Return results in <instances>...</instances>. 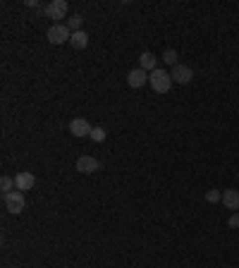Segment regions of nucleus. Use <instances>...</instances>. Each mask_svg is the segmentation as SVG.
I'll list each match as a JSON object with an SVG mask.
<instances>
[{
  "label": "nucleus",
  "instance_id": "obj_6",
  "mask_svg": "<svg viewBox=\"0 0 239 268\" xmlns=\"http://www.w3.org/2000/svg\"><path fill=\"white\" fill-rule=\"evenodd\" d=\"M170 77H173L175 84H189V81L194 79V69L186 65H175L173 72H170Z\"/></svg>",
  "mask_w": 239,
  "mask_h": 268
},
{
  "label": "nucleus",
  "instance_id": "obj_5",
  "mask_svg": "<svg viewBox=\"0 0 239 268\" xmlns=\"http://www.w3.org/2000/svg\"><path fill=\"white\" fill-rule=\"evenodd\" d=\"M91 122L86 120V118H74V120L69 122V132L72 136H91Z\"/></svg>",
  "mask_w": 239,
  "mask_h": 268
},
{
  "label": "nucleus",
  "instance_id": "obj_2",
  "mask_svg": "<svg viewBox=\"0 0 239 268\" xmlns=\"http://www.w3.org/2000/svg\"><path fill=\"white\" fill-rule=\"evenodd\" d=\"M2 203H5V211H10V213H22L24 211V206H27V199H24V192H19V189H14V192H7V194H2Z\"/></svg>",
  "mask_w": 239,
  "mask_h": 268
},
{
  "label": "nucleus",
  "instance_id": "obj_12",
  "mask_svg": "<svg viewBox=\"0 0 239 268\" xmlns=\"http://www.w3.org/2000/svg\"><path fill=\"white\" fill-rule=\"evenodd\" d=\"M69 43H72V46H74V48H86V46H89V34H86V31H84V29H81V31H74V34H72V39H69Z\"/></svg>",
  "mask_w": 239,
  "mask_h": 268
},
{
  "label": "nucleus",
  "instance_id": "obj_9",
  "mask_svg": "<svg viewBox=\"0 0 239 268\" xmlns=\"http://www.w3.org/2000/svg\"><path fill=\"white\" fill-rule=\"evenodd\" d=\"M14 185H17L19 192H29L36 185V177H34V173H17L14 175Z\"/></svg>",
  "mask_w": 239,
  "mask_h": 268
},
{
  "label": "nucleus",
  "instance_id": "obj_1",
  "mask_svg": "<svg viewBox=\"0 0 239 268\" xmlns=\"http://www.w3.org/2000/svg\"><path fill=\"white\" fill-rule=\"evenodd\" d=\"M148 84H151V89L156 91V94H168L170 89H173V77L165 72V69H153L151 74H148Z\"/></svg>",
  "mask_w": 239,
  "mask_h": 268
},
{
  "label": "nucleus",
  "instance_id": "obj_14",
  "mask_svg": "<svg viewBox=\"0 0 239 268\" xmlns=\"http://www.w3.org/2000/svg\"><path fill=\"white\" fill-rule=\"evenodd\" d=\"M0 189H2V194L14 192V189H17V185H14V177H10V175H2V177H0Z\"/></svg>",
  "mask_w": 239,
  "mask_h": 268
},
{
  "label": "nucleus",
  "instance_id": "obj_16",
  "mask_svg": "<svg viewBox=\"0 0 239 268\" xmlns=\"http://www.w3.org/2000/svg\"><path fill=\"white\" fill-rule=\"evenodd\" d=\"M206 201H208V203H218V201H223V192H220V189H211V192H206Z\"/></svg>",
  "mask_w": 239,
  "mask_h": 268
},
{
  "label": "nucleus",
  "instance_id": "obj_3",
  "mask_svg": "<svg viewBox=\"0 0 239 268\" xmlns=\"http://www.w3.org/2000/svg\"><path fill=\"white\" fill-rule=\"evenodd\" d=\"M67 10H69V7H67L65 0H51V2H48V5L43 7L46 17H48V19H53V24H60L58 19H65V17H67Z\"/></svg>",
  "mask_w": 239,
  "mask_h": 268
},
{
  "label": "nucleus",
  "instance_id": "obj_8",
  "mask_svg": "<svg viewBox=\"0 0 239 268\" xmlns=\"http://www.w3.org/2000/svg\"><path fill=\"white\" fill-rule=\"evenodd\" d=\"M98 168H101V163L93 156H81L79 161H77V173L91 175V173H98Z\"/></svg>",
  "mask_w": 239,
  "mask_h": 268
},
{
  "label": "nucleus",
  "instance_id": "obj_15",
  "mask_svg": "<svg viewBox=\"0 0 239 268\" xmlns=\"http://www.w3.org/2000/svg\"><path fill=\"white\" fill-rule=\"evenodd\" d=\"M163 60H165V65H170V67L179 65V63H177V51H175V48H168V51L163 53Z\"/></svg>",
  "mask_w": 239,
  "mask_h": 268
},
{
  "label": "nucleus",
  "instance_id": "obj_4",
  "mask_svg": "<svg viewBox=\"0 0 239 268\" xmlns=\"http://www.w3.org/2000/svg\"><path fill=\"white\" fill-rule=\"evenodd\" d=\"M72 39V31L67 24H53V27L48 29V41L55 43V46H60V43H65V41Z\"/></svg>",
  "mask_w": 239,
  "mask_h": 268
},
{
  "label": "nucleus",
  "instance_id": "obj_13",
  "mask_svg": "<svg viewBox=\"0 0 239 268\" xmlns=\"http://www.w3.org/2000/svg\"><path fill=\"white\" fill-rule=\"evenodd\" d=\"M65 24L69 27V31H72V34H74V31H81V24H84V17H81V14H72V17L67 19Z\"/></svg>",
  "mask_w": 239,
  "mask_h": 268
},
{
  "label": "nucleus",
  "instance_id": "obj_11",
  "mask_svg": "<svg viewBox=\"0 0 239 268\" xmlns=\"http://www.w3.org/2000/svg\"><path fill=\"white\" fill-rule=\"evenodd\" d=\"M156 63H158V58L151 53V51L141 53V58H139V65H141V69H146V72H153V69H158V67H156Z\"/></svg>",
  "mask_w": 239,
  "mask_h": 268
},
{
  "label": "nucleus",
  "instance_id": "obj_10",
  "mask_svg": "<svg viewBox=\"0 0 239 268\" xmlns=\"http://www.w3.org/2000/svg\"><path fill=\"white\" fill-rule=\"evenodd\" d=\"M223 203L230 211H239V192L237 189H225L223 192Z\"/></svg>",
  "mask_w": 239,
  "mask_h": 268
},
{
  "label": "nucleus",
  "instance_id": "obj_7",
  "mask_svg": "<svg viewBox=\"0 0 239 268\" xmlns=\"http://www.w3.org/2000/svg\"><path fill=\"white\" fill-rule=\"evenodd\" d=\"M146 81H148V72H146V69H141V67L129 69V74H127V84H129V89H141Z\"/></svg>",
  "mask_w": 239,
  "mask_h": 268
},
{
  "label": "nucleus",
  "instance_id": "obj_17",
  "mask_svg": "<svg viewBox=\"0 0 239 268\" xmlns=\"http://www.w3.org/2000/svg\"><path fill=\"white\" fill-rule=\"evenodd\" d=\"M91 139H93V141H98V144H101V141H106V130H103V127H93V130H91Z\"/></svg>",
  "mask_w": 239,
  "mask_h": 268
},
{
  "label": "nucleus",
  "instance_id": "obj_18",
  "mask_svg": "<svg viewBox=\"0 0 239 268\" xmlns=\"http://www.w3.org/2000/svg\"><path fill=\"white\" fill-rule=\"evenodd\" d=\"M227 225H230V228H239V213H232V215H230Z\"/></svg>",
  "mask_w": 239,
  "mask_h": 268
}]
</instances>
